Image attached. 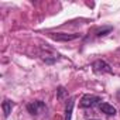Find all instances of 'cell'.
<instances>
[{
	"mask_svg": "<svg viewBox=\"0 0 120 120\" xmlns=\"http://www.w3.org/2000/svg\"><path fill=\"white\" fill-rule=\"evenodd\" d=\"M119 98H120V92H119Z\"/></svg>",
	"mask_w": 120,
	"mask_h": 120,
	"instance_id": "10",
	"label": "cell"
},
{
	"mask_svg": "<svg viewBox=\"0 0 120 120\" xmlns=\"http://www.w3.org/2000/svg\"><path fill=\"white\" fill-rule=\"evenodd\" d=\"M99 109L102 110V113H105V114H107V116H114V114H116V109H114L112 105H109V103L100 102V103H99Z\"/></svg>",
	"mask_w": 120,
	"mask_h": 120,
	"instance_id": "5",
	"label": "cell"
},
{
	"mask_svg": "<svg viewBox=\"0 0 120 120\" xmlns=\"http://www.w3.org/2000/svg\"><path fill=\"white\" fill-rule=\"evenodd\" d=\"M92 120H93V119H92Z\"/></svg>",
	"mask_w": 120,
	"mask_h": 120,
	"instance_id": "11",
	"label": "cell"
},
{
	"mask_svg": "<svg viewBox=\"0 0 120 120\" xmlns=\"http://www.w3.org/2000/svg\"><path fill=\"white\" fill-rule=\"evenodd\" d=\"M72 109H74V99H69L67 103V107H65V120H71Z\"/></svg>",
	"mask_w": 120,
	"mask_h": 120,
	"instance_id": "7",
	"label": "cell"
},
{
	"mask_svg": "<svg viewBox=\"0 0 120 120\" xmlns=\"http://www.w3.org/2000/svg\"><path fill=\"white\" fill-rule=\"evenodd\" d=\"M51 38H54V40H56V41H71V40H76V38H79V34L56 33V34H51Z\"/></svg>",
	"mask_w": 120,
	"mask_h": 120,
	"instance_id": "4",
	"label": "cell"
},
{
	"mask_svg": "<svg viewBox=\"0 0 120 120\" xmlns=\"http://www.w3.org/2000/svg\"><path fill=\"white\" fill-rule=\"evenodd\" d=\"M2 107H3V113H4V117H9L10 113H11V109L14 107V103L10 102L9 99H6L3 103H2Z\"/></svg>",
	"mask_w": 120,
	"mask_h": 120,
	"instance_id": "6",
	"label": "cell"
},
{
	"mask_svg": "<svg viewBox=\"0 0 120 120\" xmlns=\"http://www.w3.org/2000/svg\"><path fill=\"white\" fill-rule=\"evenodd\" d=\"M92 68H93V71L96 74H112V68L105 61H96V62H93Z\"/></svg>",
	"mask_w": 120,
	"mask_h": 120,
	"instance_id": "3",
	"label": "cell"
},
{
	"mask_svg": "<svg viewBox=\"0 0 120 120\" xmlns=\"http://www.w3.org/2000/svg\"><path fill=\"white\" fill-rule=\"evenodd\" d=\"M98 102H100V98H99V96H95V95H83L82 99H81L79 106L83 107V109H86V107H92V106H95Z\"/></svg>",
	"mask_w": 120,
	"mask_h": 120,
	"instance_id": "2",
	"label": "cell"
},
{
	"mask_svg": "<svg viewBox=\"0 0 120 120\" xmlns=\"http://www.w3.org/2000/svg\"><path fill=\"white\" fill-rule=\"evenodd\" d=\"M112 31V27H107V28H105V30H99L98 33H96V35L98 37H103V35H106V33H110Z\"/></svg>",
	"mask_w": 120,
	"mask_h": 120,
	"instance_id": "9",
	"label": "cell"
},
{
	"mask_svg": "<svg viewBox=\"0 0 120 120\" xmlns=\"http://www.w3.org/2000/svg\"><path fill=\"white\" fill-rule=\"evenodd\" d=\"M47 109V106H45V103L44 102H41V100H35V102H31V103H28L27 105V110H28V113H31L33 116H38L41 112H44Z\"/></svg>",
	"mask_w": 120,
	"mask_h": 120,
	"instance_id": "1",
	"label": "cell"
},
{
	"mask_svg": "<svg viewBox=\"0 0 120 120\" xmlns=\"http://www.w3.org/2000/svg\"><path fill=\"white\" fill-rule=\"evenodd\" d=\"M67 95V90H65V88H62V86H59L58 88V99H64V96Z\"/></svg>",
	"mask_w": 120,
	"mask_h": 120,
	"instance_id": "8",
	"label": "cell"
}]
</instances>
